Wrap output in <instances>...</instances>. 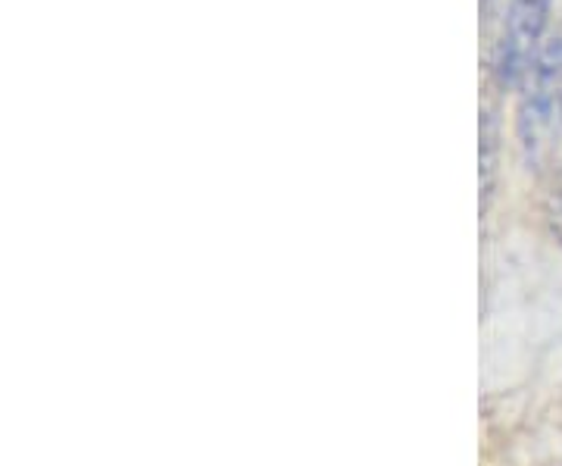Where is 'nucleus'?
I'll return each instance as SVG.
<instances>
[{
	"label": "nucleus",
	"instance_id": "obj_1",
	"mask_svg": "<svg viewBox=\"0 0 562 466\" xmlns=\"http://www.w3.org/2000/svg\"><path fill=\"white\" fill-rule=\"evenodd\" d=\"M516 95V135L525 163L541 169L553 157L562 135V25L547 35Z\"/></svg>",
	"mask_w": 562,
	"mask_h": 466
},
{
	"label": "nucleus",
	"instance_id": "obj_2",
	"mask_svg": "<svg viewBox=\"0 0 562 466\" xmlns=\"http://www.w3.org/2000/svg\"><path fill=\"white\" fill-rule=\"evenodd\" d=\"M553 0H501L491 35L487 69L501 91H519L550 29Z\"/></svg>",
	"mask_w": 562,
	"mask_h": 466
},
{
	"label": "nucleus",
	"instance_id": "obj_3",
	"mask_svg": "<svg viewBox=\"0 0 562 466\" xmlns=\"http://www.w3.org/2000/svg\"><path fill=\"white\" fill-rule=\"evenodd\" d=\"M497 151H501V116L494 103L482 107V210L494 195L497 176Z\"/></svg>",
	"mask_w": 562,
	"mask_h": 466
},
{
	"label": "nucleus",
	"instance_id": "obj_4",
	"mask_svg": "<svg viewBox=\"0 0 562 466\" xmlns=\"http://www.w3.org/2000/svg\"><path fill=\"white\" fill-rule=\"evenodd\" d=\"M541 213L550 238L562 247V166L560 169H553V176H550V182H547Z\"/></svg>",
	"mask_w": 562,
	"mask_h": 466
},
{
	"label": "nucleus",
	"instance_id": "obj_5",
	"mask_svg": "<svg viewBox=\"0 0 562 466\" xmlns=\"http://www.w3.org/2000/svg\"><path fill=\"white\" fill-rule=\"evenodd\" d=\"M479 3H482V29L487 32V29L494 25V16H497L501 0H479Z\"/></svg>",
	"mask_w": 562,
	"mask_h": 466
}]
</instances>
